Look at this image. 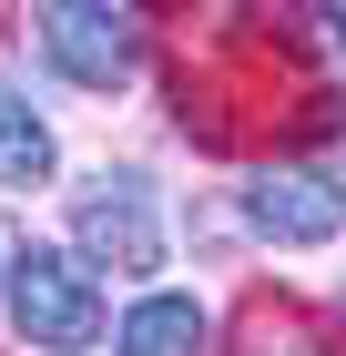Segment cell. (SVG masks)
Instances as JSON below:
<instances>
[{
    "mask_svg": "<svg viewBox=\"0 0 346 356\" xmlns=\"http://www.w3.org/2000/svg\"><path fill=\"white\" fill-rule=\"evenodd\" d=\"M0 305H10V336H21L31 356H92V346L112 336L102 265H92L81 245H21Z\"/></svg>",
    "mask_w": 346,
    "mask_h": 356,
    "instance_id": "obj_1",
    "label": "cell"
},
{
    "mask_svg": "<svg viewBox=\"0 0 346 356\" xmlns=\"http://www.w3.org/2000/svg\"><path fill=\"white\" fill-rule=\"evenodd\" d=\"M31 41H41V61H52L61 82H81V92L143 82V41H133V21H123V0H31Z\"/></svg>",
    "mask_w": 346,
    "mask_h": 356,
    "instance_id": "obj_2",
    "label": "cell"
},
{
    "mask_svg": "<svg viewBox=\"0 0 346 356\" xmlns=\"http://www.w3.org/2000/svg\"><path fill=\"white\" fill-rule=\"evenodd\" d=\"M72 245L102 275H163V193L143 184L133 163L92 173V184L72 193Z\"/></svg>",
    "mask_w": 346,
    "mask_h": 356,
    "instance_id": "obj_3",
    "label": "cell"
},
{
    "mask_svg": "<svg viewBox=\"0 0 346 356\" xmlns=\"http://www.w3.org/2000/svg\"><path fill=\"white\" fill-rule=\"evenodd\" d=\"M244 224L265 234V245L306 254V245H336V224H346V184L326 163H255L244 173Z\"/></svg>",
    "mask_w": 346,
    "mask_h": 356,
    "instance_id": "obj_4",
    "label": "cell"
},
{
    "mask_svg": "<svg viewBox=\"0 0 346 356\" xmlns=\"http://www.w3.org/2000/svg\"><path fill=\"white\" fill-rule=\"evenodd\" d=\"M112 356H214V305L204 296H133L123 326H112Z\"/></svg>",
    "mask_w": 346,
    "mask_h": 356,
    "instance_id": "obj_5",
    "label": "cell"
},
{
    "mask_svg": "<svg viewBox=\"0 0 346 356\" xmlns=\"http://www.w3.org/2000/svg\"><path fill=\"white\" fill-rule=\"evenodd\" d=\"M61 173V133L41 122L31 92H0V193H41Z\"/></svg>",
    "mask_w": 346,
    "mask_h": 356,
    "instance_id": "obj_6",
    "label": "cell"
},
{
    "mask_svg": "<svg viewBox=\"0 0 346 356\" xmlns=\"http://www.w3.org/2000/svg\"><path fill=\"white\" fill-rule=\"evenodd\" d=\"M244 356H326L316 336L295 326V316H255V336H244Z\"/></svg>",
    "mask_w": 346,
    "mask_h": 356,
    "instance_id": "obj_7",
    "label": "cell"
},
{
    "mask_svg": "<svg viewBox=\"0 0 346 356\" xmlns=\"http://www.w3.org/2000/svg\"><path fill=\"white\" fill-rule=\"evenodd\" d=\"M10 254H21V234H10V224H0V285H10Z\"/></svg>",
    "mask_w": 346,
    "mask_h": 356,
    "instance_id": "obj_8",
    "label": "cell"
},
{
    "mask_svg": "<svg viewBox=\"0 0 346 356\" xmlns=\"http://www.w3.org/2000/svg\"><path fill=\"white\" fill-rule=\"evenodd\" d=\"M326 21H336V61H346V0H326Z\"/></svg>",
    "mask_w": 346,
    "mask_h": 356,
    "instance_id": "obj_9",
    "label": "cell"
},
{
    "mask_svg": "<svg viewBox=\"0 0 346 356\" xmlns=\"http://www.w3.org/2000/svg\"><path fill=\"white\" fill-rule=\"evenodd\" d=\"M143 10H173V0H143Z\"/></svg>",
    "mask_w": 346,
    "mask_h": 356,
    "instance_id": "obj_10",
    "label": "cell"
}]
</instances>
